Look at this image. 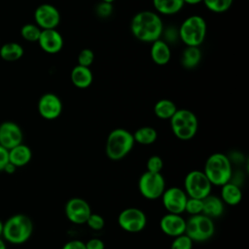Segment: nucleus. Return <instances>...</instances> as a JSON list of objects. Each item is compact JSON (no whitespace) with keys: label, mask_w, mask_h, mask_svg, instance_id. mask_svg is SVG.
Segmentation results:
<instances>
[{"label":"nucleus","mask_w":249,"mask_h":249,"mask_svg":"<svg viewBox=\"0 0 249 249\" xmlns=\"http://www.w3.org/2000/svg\"><path fill=\"white\" fill-rule=\"evenodd\" d=\"M205 7L216 14L227 12L232 5L233 0H202Z\"/></svg>","instance_id":"obj_28"},{"label":"nucleus","mask_w":249,"mask_h":249,"mask_svg":"<svg viewBox=\"0 0 249 249\" xmlns=\"http://www.w3.org/2000/svg\"><path fill=\"white\" fill-rule=\"evenodd\" d=\"M21 128L13 122H4L0 124V145L8 151L22 143Z\"/></svg>","instance_id":"obj_15"},{"label":"nucleus","mask_w":249,"mask_h":249,"mask_svg":"<svg viewBox=\"0 0 249 249\" xmlns=\"http://www.w3.org/2000/svg\"><path fill=\"white\" fill-rule=\"evenodd\" d=\"M72 84L78 89H87L89 88L92 81L93 75L89 67H84L80 65H76L70 74Z\"/></svg>","instance_id":"obj_19"},{"label":"nucleus","mask_w":249,"mask_h":249,"mask_svg":"<svg viewBox=\"0 0 249 249\" xmlns=\"http://www.w3.org/2000/svg\"><path fill=\"white\" fill-rule=\"evenodd\" d=\"M222 201L228 205H237L242 199V192L240 188L231 182L221 186V197Z\"/></svg>","instance_id":"obj_22"},{"label":"nucleus","mask_w":249,"mask_h":249,"mask_svg":"<svg viewBox=\"0 0 249 249\" xmlns=\"http://www.w3.org/2000/svg\"><path fill=\"white\" fill-rule=\"evenodd\" d=\"M170 126L173 134L180 140H190L195 137L198 128L196 114L188 109H177L170 118Z\"/></svg>","instance_id":"obj_6"},{"label":"nucleus","mask_w":249,"mask_h":249,"mask_svg":"<svg viewBox=\"0 0 249 249\" xmlns=\"http://www.w3.org/2000/svg\"><path fill=\"white\" fill-rule=\"evenodd\" d=\"M36 25L42 30L55 29L60 22V14L58 10L52 4H41L34 12Z\"/></svg>","instance_id":"obj_13"},{"label":"nucleus","mask_w":249,"mask_h":249,"mask_svg":"<svg viewBox=\"0 0 249 249\" xmlns=\"http://www.w3.org/2000/svg\"><path fill=\"white\" fill-rule=\"evenodd\" d=\"M2 231H3V222L0 220V237L2 236Z\"/></svg>","instance_id":"obj_43"},{"label":"nucleus","mask_w":249,"mask_h":249,"mask_svg":"<svg viewBox=\"0 0 249 249\" xmlns=\"http://www.w3.org/2000/svg\"><path fill=\"white\" fill-rule=\"evenodd\" d=\"M147 171L153 173H160L161 169L163 168V160L159 156H152L148 159L146 163Z\"/></svg>","instance_id":"obj_34"},{"label":"nucleus","mask_w":249,"mask_h":249,"mask_svg":"<svg viewBox=\"0 0 249 249\" xmlns=\"http://www.w3.org/2000/svg\"><path fill=\"white\" fill-rule=\"evenodd\" d=\"M215 231L213 220L203 214L192 215L186 221L185 234L193 242H202L211 238Z\"/></svg>","instance_id":"obj_7"},{"label":"nucleus","mask_w":249,"mask_h":249,"mask_svg":"<svg viewBox=\"0 0 249 249\" xmlns=\"http://www.w3.org/2000/svg\"><path fill=\"white\" fill-rule=\"evenodd\" d=\"M37 42L45 53L51 54L59 53L62 50L64 44L62 35L56 29L42 30Z\"/></svg>","instance_id":"obj_16"},{"label":"nucleus","mask_w":249,"mask_h":249,"mask_svg":"<svg viewBox=\"0 0 249 249\" xmlns=\"http://www.w3.org/2000/svg\"><path fill=\"white\" fill-rule=\"evenodd\" d=\"M177 111V107L170 99H160L154 106L155 115L162 120H170V118Z\"/></svg>","instance_id":"obj_25"},{"label":"nucleus","mask_w":249,"mask_h":249,"mask_svg":"<svg viewBox=\"0 0 249 249\" xmlns=\"http://www.w3.org/2000/svg\"><path fill=\"white\" fill-rule=\"evenodd\" d=\"M201 57L199 47H186L181 55V64L184 68L194 69L199 64Z\"/></svg>","instance_id":"obj_24"},{"label":"nucleus","mask_w":249,"mask_h":249,"mask_svg":"<svg viewBox=\"0 0 249 249\" xmlns=\"http://www.w3.org/2000/svg\"><path fill=\"white\" fill-rule=\"evenodd\" d=\"M78 65L89 67L94 61V53L90 49H83L78 54Z\"/></svg>","instance_id":"obj_32"},{"label":"nucleus","mask_w":249,"mask_h":249,"mask_svg":"<svg viewBox=\"0 0 249 249\" xmlns=\"http://www.w3.org/2000/svg\"><path fill=\"white\" fill-rule=\"evenodd\" d=\"M202 213L203 215L213 219L218 218L224 213V202L216 196L208 195L202 199Z\"/></svg>","instance_id":"obj_21"},{"label":"nucleus","mask_w":249,"mask_h":249,"mask_svg":"<svg viewBox=\"0 0 249 249\" xmlns=\"http://www.w3.org/2000/svg\"><path fill=\"white\" fill-rule=\"evenodd\" d=\"M102 2H107V3H113L115 0H100Z\"/></svg>","instance_id":"obj_44"},{"label":"nucleus","mask_w":249,"mask_h":249,"mask_svg":"<svg viewBox=\"0 0 249 249\" xmlns=\"http://www.w3.org/2000/svg\"><path fill=\"white\" fill-rule=\"evenodd\" d=\"M113 13V5L112 3L102 2L100 1L97 6L95 7V14L100 18H109Z\"/></svg>","instance_id":"obj_35"},{"label":"nucleus","mask_w":249,"mask_h":249,"mask_svg":"<svg viewBox=\"0 0 249 249\" xmlns=\"http://www.w3.org/2000/svg\"><path fill=\"white\" fill-rule=\"evenodd\" d=\"M151 58L158 65H165L171 58V50L169 45L161 39L152 43L151 46Z\"/></svg>","instance_id":"obj_18"},{"label":"nucleus","mask_w":249,"mask_h":249,"mask_svg":"<svg viewBox=\"0 0 249 249\" xmlns=\"http://www.w3.org/2000/svg\"><path fill=\"white\" fill-rule=\"evenodd\" d=\"M16 169H17V167H16L14 164H12L11 162H8V163L5 165L3 171H5V172L8 173V174H13V173L16 171Z\"/></svg>","instance_id":"obj_40"},{"label":"nucleus","mask_w":249,"mask_h":249,"mask_svg":"<svg viewBox=\"0 0 249 249\" xmlns=\"http://www.w3.org/2000/svg\"><path fill=\"white\" fill-rule=\"evenodd\" d=\"M161 231L171 237H176L185 233L186 220L180 214L167 213L160 221Z\"/></svg>","instance_id":"obj_17"},{"label":"nucleus","mask_w":249,"mask_h":249,"mask_svg":"<svg viewBox=\"0 0 249 249\" xmlns=\"http://www.w3.org/2000/svg\"><path fill=\"white\" fill-rule=\"evenodd\" d=\"M202 199L198 198H193V197H188L186 206H185V211H187L191 215H197L202 213Z\"/></svg>","instance_id":"obj_31"},{"label":"nucleus","mask_w":249,"mask_h":249,"mask_svg":"<svg viewBox=\"0 0 249 249\" xmlns=\"http://www.w3.org/2000/svg\"><path fill=\"white\" fill-rule=\"evenodd\" d=\"M61 249H86V245L84 241L74 239L66 242Z\"/></svg>","instance_id":"obj_38"},{"label":"nucleus","mask_w":249,"mask_h":249,"mask_svg":"<svg viewBox=\"0 0 249 249\" xmlns=\"http://www.w3.org/2000/svg\"><path fill=\"white\" fill-rule=\"evenodd\" d=\"M160 197L162 205L168 213L181 214L185 211L188 196L184 190L178 187H171L165 189Z\"/></svg>","instance_id":"obj_12"},{"label":"nucleus","mask_w":249,"mask_h":249,"mask_svg":"<svg viewBox=\"0 0 249 249\" xmlns=\"http://www.w3.org/2000/svg\"><path fill=\"white\" fill-rule=\"evenodd\" d=\"M86 224L92 231H101L105 226V221L101 215L91 212Z\"/></svg>","instance_id":"obj_33"},{"label":"nucleus","mask_w":249,"mask_h":249,"mask_svg":"<svg viewBox=\"0 0 249 249\" xmlns=\"http://www.w3.org/2000/svg\"><path fill=\"white\" fill-rule=\"evenodd\" d=\"M133 135L124 128H115L107 136L105 143L106 156L112 160H120L126 157L134 146Z\"/></svg>","instance_id":"obj_4"},{"label":"nucleus","mask_w":249,"mask_h":249,"mask_svg":"<svg viewBox=\"0 0 249 249\" xmlns=\"http://www.w3.org/2000/svg\"><path fill=\"white\" fill-rule=\"evenodd\" d=\"M130 30L132 35L139 41L153 43L160 39L163 31V23L158 13L141 11L132 18Z\"/></svg>","instance_id":"obj_1"},{"label":"nucleus","mask_w":249,"mask_h":249,"mask_svg":"<svg viewBox=\"0 0 249 249\" xmlns=\"http://www.w3.org/2000/svg\"><path fill=\"white\" fill-rule=\"evenodd\" d=\"M90 214L91 208L89 202L81 197H72L65 204L66 218L73 224H86Z\"/></svg>","instance_id":"obj_11"},{"label":"nucleus","mask_w":249,"mask_h":249,"mask_svg":"<svg viewBox=\"0 0 249 249\" xmlns=\"http://www.w3.org/2000/svg\"><path fill=\"white\" fill-rule=\"evenodd\" d=\"M0 249H7V246H6V243L4 241V239H2L0 237Z\"/></svg>","instance_id":"obj_42"},{"label":"nucleus","mask_w":249,"mask_h":249,"mask_svg":"<svg viewBox=\"0 0 249 249\" xmlns=\"http://www.w3.org/2000/svg\"><path fill=\"white\" fill-rule=\"evenodd\" d=\"M62 101L54 93H45L38 101V112L46 120H54L62 113Z\"/></svg>","instance_id":"obj_14"},{"label":"nucleus","mask_w":249,"mask_h":249,"mask_svg":"<svg viewBox=\"0 0 249 249\" xmlns=\"http://www.w3.org/2000/svg\"><path fill=\"white\" fill-rule=\"evenodd\" d=\"M203 172L211 185L223 186L231 181L232 175L231 162L223 153H214L205 161Z\"/></svg>","instance_id":"obj_3"},{"label":"nucleus","mask_w":249,"mask_h":249,"mask_svg":"<svg viewBox=\"0 0 249 249\" xmlns=\"http://www.w3.org/2000/svg\"><path fill=\"white\" fill-rule=\"evenodd\" d=\"M9 162V151L0 145V171H3L5 165Z\"/></svg>","instance_id":"obj_39"},{"label":"nucleus","mask_w":249,"mask_h":249,"mask_svg":"<svg viewBox=\"0 0 249 249\" xmlns=\"http://www.w3.org/2000/svg\"><path fill=\"white\" fill-rule=\"evenodd\" d=\"M184 189L188 197L203 199L211 194L212 185L203 171L192 170L184 179Z\"/></svg>","instance_id":"obj_8"},{"label":"nucleus","mask_w":249,"mask_h":249,"mask_svg":"<svg viewBox=\"0 0 249 249\" xmlns=\"http://www.w3.org/2000/svg\"><path fill=\"white\" fill-rule=\"evenodd\" d=\"M193 243V240L184 233L174 237L173 241L171 242L170 249H192Z\"/></svg>","instance_id":"obj_30"},{"label":"nucleus","mask_w":249,"mask_h":249,"mask_svg":"<svg viewBox=\"0 0 249 249\" xmlns=\"http://www.w3.org/2000/svg\"><path fill=\"white\" fill-rule=\"evenodd\" d=\"M206 31L205 19L198 15H194L184 19L179 26L178 34L186 47H199L204 42Z\"/></svg>","instance_id":"obj_5"},{"label":"nucleus","mask_w":249,"mask_h":249,"mask_svg":"<svg viewBox=\"0 0 249 249\" xmlns=\"http://www.w3.org/2000/svg\"><path fill=\"white\" fill-rule=\"evenodd\" d=\"M134 142L141 145H151L156 142L158 138L157 130L152 126H141L132 133Z\"/></svg>","instance_id":"obj_26"},{"label":"nucleus","mask_w":249,"mask_h":249,"mask_svg":"<svg viewBox=\"0 0 249 249\" xmlns=\"http://www.w3.org/2000/svg\"><path fill=\"white\" fill-rule=\"evenodd\" d=\"M23 55V48L15 42H9L0 49V56L6 61H16Z\"/></svg>","instance_id":"obj_27"},{"label":"nucleus","mask_w":249,"mask_h":249,"mask_svg":"<svg viewBox=\"0 0 249 249\" xmlns=\"http://www.w3.org/2000/svg\"><path fill=\"white\" fill-rule=\"evenodd\" d=\"M138 189L142 196L147 199H157L165 190V180L161 173L146 171L138 180Z\"/></svg>","instance_id":"obj_9"},{"label":"nucleus","mask_w":249,"mask_h":249,"mask_svg":"<svg viewBox=\"0 0 249 249\" xmlns=\"http://www.w3.org/2000/svg\"><path fill=\"white\" fill-rule=\"evenodd\" d=\"M41 31L42 29L38 27L36 24L27 23L21 27L20 34L21 37L28 42H37L40 37Z\"/></svg>","instance_id":"obj_29"},{"label":"nucleus","mask_w":249,"mask_h":249,"mask_svg":"<svg viewBox=\"0 0 249 249\" xmlns=\"http://www.w3.org/2000/svg\"><path fill=\"white\" fill-rule=\"evenodd\" d=\"M31 158L32 152L30 148L22 143L9 150V162L16 167L26 165L31 160Z\"/></svg>","instance_id":"obj_20"},{"label":"nucleus","mask_w":249,"mask_h":249,"mask_svg":"<svg viewBox=\"0 0 249 249\" xmlns=\"http://www.w3.org/2000/svg\"><path fill=\"white\" fill-rule=\"evenodd\" d=\"M184 4H189V5H196L202 2V0H183Z\"/></svg>","instance_id":"obj_41"},{"label":"nucleus","mask_w":249,"mask_h":249,"mask_svg":"<svg viewBox=\"0 0 249 249\" xmlns=\"http://www.w3.org/2000/svg\"><path fill=\"white\" fill-rule=\"evenodd\" d=\"M33 232V223L24 214H15L3 223L2 236L5 241L12 244L26 242Z\"/></svg>","instance_id":"obj_2"},{"label":"nucleus","mask_w":249,"mask_h":249,"mask_svg":"<svg viewBox=\"0 0 249 249\" xmlns=\"http://www.w3.org/2000/svg\"><path fill=\"white\" fill-rule=\"evenodd\" d=\"M155 10L161 15L171 16L179 13L183 6V0H153Z\"/></svg>","instance_id":"obj_23"},{"label":"nucleus","mask_w":249,"mask_h":249,"mask_svg":"<svg viewBox=\"0 0 249 249\" xmlns=\"http://www.w3.org/2000/svg\"><path fill=\"white\" fill-rule=\"evenodd\" d=\"M162 34H164L165 40H163L164 42H166L168 44V42H175L177 38H179V34H178V29L174 28L173 26L168 27L167 29H163Z\"/></svg>","instance_id":"obj_36"},{"label":"nucleus","mask_w":249,"mask_h":249,"mask_svg":"<svg viewBox=\"0 0 249 249\" xmlns=\"http://www.w3.org/2000/svg\"><path fill=\"white\" fill-rule=\"evenodd\" d=\"M118 224L121 229L127 232H139L146 227L147 217L141 209L128 207L120 212Z\"/></svg>","instance_id":"obj_10"},{"label":"nucleus","mask_w":249,"mask_h":249,"mask_svg":"<svg viewBox=\"0 0 249 249\" xmlns=\"http://www.w3.org/2000/svg\"><path fill=\"white\" fill-rule=\"evenodd\" d=\"M86 249H105L104 242L97 237H93L85 242Z\"/></svg>","instance_id":"obj_37"}]
</instances>
